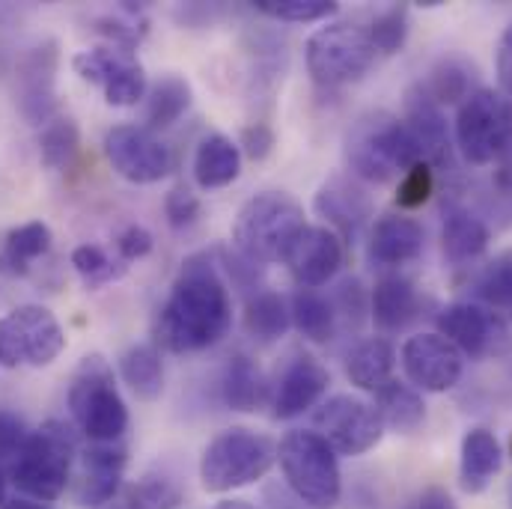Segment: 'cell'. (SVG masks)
Segmentation results:
<instances>
[{
	"label": "cell",
	"instance_id": "obj_1",
	"mask_svg": "<svg viewBox=\"0 0 512 509\" xmlns=\"http://www.w3.org/2000/svg\"><path fill=\"white\" fill-rule=\"evenodd\" d=\"M233 325V304L227 283L221 280L209 254H197L182 262V271L161 307L158 337L176 352H203L227 337Z\"/></svg>",
	"mask_w": 512,
	"mask_h": 509
},
{
	"label": "cell",
	"instance_id": "obj_2",
	"mask_svg": "<svg viewBox=\"0 0 512 509\" xmlns=\"http://www.w3.org/2000/svg\"><path fill=\"white\" fill-rule=\"evenodd\" d=\"M304 206L286 191L254 194L233 221V251L256 265L283 262L292 242L304 233Z\"/></svg>",
	"mask_w": 512,
	"mask_h": 509
},
{
	"label": "cell",
	"instance_id": "obj_3",
	"mask_svg": "<svg viewBox=\"0 0 512 509\" xmlns=\"http://www.w3.org/2000/svg\"><path fill=\"white\" fill-rule=\"evenodd\" d=\"M346 164L361 182L384 185L420 164V149L405 120L390 111H370L358 117L346 134Z\"/></svg>",
	"mask_w": 512,
	"mask_h": 509
},
{
	"label": "cell",
	"instance_id": "obj_4",
	"mask_svg": "<svg viewBox=\"0 0 512 509\" xmlns=\"http://www.w3.org/2000/svg\"><path fill=\"white\" fill-rule=\"evenodd\" d=\"M69 414L90 444H120L128 429V408L114 367L105 355H87L69 384Z\"/></svg>",
	"mask_w": 512,
	"mask_h": 509
},
{
	"label": "cell",
	"instance_id": "obj_5",
	"mask_svg": "<svg viewBox=\"0 0 512 509\" xmlns=\"http://www.w3.org/2000/svg\"><path fill=\"white\" fill-rule=\"evenodd\" d=\"M75 456H78L75 426L63 420H48L36 432H30L24 450L9 465L6 474L21 495L51 504L69 489Z\"/></svg>",
	"mask_w": 512,
	"mask_h": 509
},
{
	"label": "cell",
	"instance_id": "obj_6",
	"mask_svg": "<svg viewBox=\"0 0 512 509\" xmlns=\"http://www.w3.org/2000/svg\"><path fill=\"white\" fill-rule=\"evenodd\" d=\"M277 462L289 492L310 509H334L343 495L340 456L313 429H292L277 444Z\"/></svg>",
	"mask_w": 512,
	"mask_h": 509
},
{
	"label": "cell",
	"instance_id": "obj_7",
	"mask_svg": "<svg viewBox=\"0 0 512 509\" xmlns=\"http://www.w3.org/2000/svg\"><path fill=\"white\" fill-rule=\"evenodd\" d=\"M277 462V447L254 429L233 426L218 432L200 456V486L227 495L259 483Z\"/></svg>",
	"mask_w": 512,
	"mask_h": 509
},
{
	"label": "cell",
	"instance_id": "obj_8",
	"mask_svg": "<svg viewBox=\"0 0 512 509\" xmlns=\"http://www.w3.org/2000/svg\"><path fill=\"white\" fill-rule=\"evenodd\" d=\"M376 57L379 54L373 48L370 30L358 21H331L319 27L304 45L307 72L325 90L361 81L373 69Z\"/></svg>",
	"mask_w": 512,
	"mask_h": 509
},
{
	"label": "cell",
	"instance_id": "obj_9",
	"mask_svg": "<svg viewBox=\"0 0 512 509\" xmlns=\"http://www.w3.org/2000/svg\"><path fill=\"white\" fill-rule=\"evenodd\" d=\"M456 149L474 167L498 164L512 146V99L501 90L477 87L456 111Z\"/></svg>",
	"mask_w": 512,
	"mask_h": 509
},
{
	"label": "cell",
	"instance_id": "obj_10",
	"mask_svg": "<svg viewBox=\"0 0 512 509\" xmlns=\"http://www.w3.org/2000/svg\"><path fill=\"white\" fill-rule=\"evenodd\" d=\"M66 349V334L57 316L42 304H21L0 316V367H51Z\"/></svg>",
	"mask_w": 512,
	"mask_h": 509
},
{
	"label": "cell",
	"instance_id": "obj_11",
	"mask_svg": "<svg viewBox=\"0 0 512 509\" xmlns=\"http://www.w3.org/2000/svg\"><path fill=\"white\" fill-rule=\"evenodd\" d=\"M313 432H319L337 456H364L382 441L384 423L373 402L337 393L316 408Z\"/></svg>",
	"mask_w": 512,
	"mask_h": 509
},
{
	"label": "cell",
	"instance_id": "obj_12",
	"mask_svg": "<svg viewBox=\"0 0 512 509\" xmlns=\"http://www.w3.org/2000/svg\"><path fill=\"white\" fill-rule=\"evenodd\" d=\"M72 66L87 84H93L105 93V102L111 108L137 105L149 90L143 63L128 48H120V45L87 48V51L72 57Z\"/></svg>",
	"mask_w": 512,
	"mask_h": 509
},
{
	"label": "cell",
	"instance_id": "obj_13",
	"mask_svg": "<svg viewBox=\"0 0 512 509\" xmlns=\"http://www.w3.org/2000/svg\"><path fill=\"white\" fill-rule=\"evenodd\" d=\"M57 72H60V45L42 39L18 57L15 66V96L18 111L33 126H48L57 114Z\"/></svg>",
	"mask_w": 512,
	"mask_h": 509
},
{
	"label": "cell",
	"instance_id": "obj_14",
	"mask_svg": "<svg viewBox=\"0 0 512 509\" xmlns=\"http://www.w3.org/2000/svg\"><path fill=\"white\" fill-rule=\"evenodd\" d=\"M108 164L134 185H155L170 173V149L146 126H114L102 140Z\"/></svg>",
	"mask_w": 512,
	"mask_h": 509
},
{
	"label": "cell",
	"instance_id": "obj_15",
	"mask_svg": "<svg viewBox=\"0 0 512 509\" xmlns=\"http://www.w3.org/2000/svg\"><path fill=\"white\" fill-rule=\"evenodd\" d=\"M399 364L411 387L423 393H447L465 373L462 352L453 343H447L438 331L408 337L399 352Z\"/></svg>",
	"mask_w": 512,
	"mask_h": 509
},
{
	"label": "cell",
	"instance_id": "obj_16",
	"mask_svg": "<svg viewBox=\"0 0 512 509\" xmlns=\"http://www.w3.org/2000/svg\"><path fill=\"white\" fill-rule=\"evenodd\" d=\"M343 259H346V248L334 230L307 224L304 233L292 242L283 262L301 289H319L337 277V271L343 268Z\"/></svg>",
	"mask_w": 512,
	"mask_h": 509
},
{
	"label": "cell",
	"instance_id": "obj_17",
	"mask_svg": "<svg viewBox=\"0 0 512 509\" xmlns=\"http://www.w3.org/2000/svg\"><path fill=\"white\" fill-rule=\"evenodd\" d=\"M313 212L334 230L340 239H358L361 230L373 218V203L361 185H355L349 176H331L319 185L313 197Z\"/></svg>",
	"mask_w": 512,
	"mask_h": 509
},
{
	"label": "cell",
	"instance_id": "obj_18",
	"mask_svg": "<svg viewBox=\"0 0 512 509\" xmlns=\"http://www.w3.org/2000/svg\"><path fill=\"white\" fill-rule=\"evenodd\" d=\"M438 334L447 343H453L462 352V358H483L504 337L498 316L474 301H456L444 307L438 316Z\"/></svg>",
	"mask_w": 512,
	"mask_h": 509
},
{
	"label": "cell",
	"instance_id": "obj_19",
	"mask_svg": "<svg viewBox=\"0 0 512 509\" xmlns=\"http://www.w3.org/2000/svg\"><path fill=\"white\" fill-rule=\"evenodd\" d=\"M128 453L123 444H90L81 462V480L75 486L78 507L102 509L120 489Z\"/></svg>",
	"mask_w": 512,
	"mask_h": 509
},
{
	"label": "cell",
	"instance_id": "obj_20",
	"mask_svg": "<svg viewBox=\"0 0 512 509\" xmlns=\"http://www.w3.org/2000/svg\"><path fill=\"white\" fill-rule=\"evenodd\" d=\"M331 373L310 355L295 358L274 390V417L277 420H295L301 414H307L313 405H319V399L328 393Z\"/></svg>",
	"mask_w": 512,
	"mask_h": 509
},
{
	"label": "cell",
	"instance_id": "obj_21",
	"mask_svg": "<svg viewBox=\"0 0 512 509\" xmlns=\"http://www.w3.org/2000/svg\"><path fill=\"white\" fill-rule=\"evenodd\" d=\"M405 126L411 131L417 149H420V161L429 164L432 170L438 164L447 161L450 152V128H447V117L444 108H438L420 87H414L408 93V117Z\"/></svg>",
	"mask_w": 512,
	"mask_h": 509
},
{
	"label": "cell",
	"instance_id": "obj_22",
	"mask_svg": "<svg viewBox=\"0 0 512 509\" xmlns=\"http://www.w3.org/2000/svg\"><path fill=\"white\" fill-rule=\"evenodd\" d=\"M504 465L501 441L492 429H468L459 450V486L468 495H480L489 489V483L498 477Z\"/></svg>",
	"mask_w": 512,
	"mask_h": 509
},
{
	"label": "cell",
	"instance_id": "obj_23",
	"mask_svg": "<svg viewBox=\"0 0 512 509\" xmlns=\"http://www.w3.org/2000/svg\"><path fill=\"white\" fill-rule=\"evenodd\" d=\"M423 242H426V233L414 218H408L402 212L384 215L373 224L370 256H373V262H379L384 268H396V265L414 262L423 254Z\"/></svg>",
	"mask_w": 512,
	"mask_h": 509
},
{
	"label": "cell",
	"instance_id": "obj_24",
	"mask_svg": "<svg viewBox=\"0 0 512 509\" xmlns=\"http://www.w3.org/2000/svg\"><path fill=\"white\" fill-rule=\"evenodd\" d=\"M492 233L483 218L465 206H450L441 227V251L450 265H468L486 254Z\"/></svg>",
	"mask_w": 512,
	"mask_h": 509
},
{
	"label": "cell",
	"instance_id": "obj_25",
	"mask_svg": "<svg viewBox=\"0 0 512 509\" xmlns=\"http://www.w3.org/2000/svg\"><path fill=\"white\" fill-rule=\"evenodd\" d=\"M420 313L417 286L402 274H384L370 292V316L382 331H402Z\"/></svg>",
	"mask_w": 512,
	"mask_h": 509
},
{
	"label": "cell",
	"instance_id": "obj_26",
	"mask_svg": "<svg viewBox=\"0 0 512 509\" xmlns=\"http://www.w3.org/2000/svg\"><path fill=\"white\" fill-rule=\"evenodd\" d=\"M242 173V149L227 134H209L194 152V179L200 188H227Z\"/></svg>",
	"mask_w": 512,
	"mask_h": 509
},
{
	"label": "cell",
	"instance_id": "obj_27",
	"mask_svg": "<svg viewBox=\"0 0 512 509\" xmlns=\"http://www.w3.org/2000/svg\"><path fill=\"white\" fill-rule=\"evenodd\" d=\"M51 227L45 221H27L6 233L0 245V274L3 277H24L30 265L51 251Z\"/></svg>",
	"mask_w": 512,
	"mask_h": 509
},
{
	"label": "cell",
	"instance_id": "obj_28",
	"mask_svg": "<svg viewBox=\"0 0 512 509\" xmlns=\"http://www.w3.org/2000/svg\"><path fill=\"white\" fill-rule=\"evenodd\" d=\"M393 364H396L393 343L384 340V337H370V340H361L349 352V358H346V376H349V382L355 384V387L376 393L379 387L390 382Z\"/></svg>",
	"mask_w": 512,
	"mask_h": 509
},
{
	"label": "cell",
	"instance_id": "obj_29",
	"mask_svg": "<svg viewBox=\"0 0 512 509\" xmlns=\"http://www.w3.org/2000/svg\"><path fill=\"white\" fill-rule=\"evenodd\" d=\"M376 408L382 414L384 429L399 432V435H411L423 426L426 420V402L420 396V390H414L411 384L390 382L376 390Z\"/></svg>",
	"mask_w": 512,
	"mask_h": 509
},
{
	"label": "cell",
	"instance_id": "obj_30",
	"mask_svg": "<svg viewBox=\"0 0 512 509\" xmlns=\"http://www.w3.org/2000/svg\"><path fill=\"white\" fill-rule=\"evenodd\" d=\"M221 399L227 408L251 414L256 411L265 396H268V384L262 379V370L256 367V361H251L248 355H236L230 358V364L221 373Z\"/></svg>",
	"mask_w": 512,
	"mask_h": 509
},
{
	"label": "cell",
	"instance_id": "obj_31",
	"mask_svg": "<svg viewBox=\"0 0 512 509\" xmlns=\"http://www.w3.org/2000/svg\"><path fill=\"white\" fill-rule=\"evenodd\" d=\"M120 379L128 384V390L143 399L155 402L164 393V361L161 352L149 343L128 346L120 355Z\"/></svg>",
	"mask_w": 512,
	"mask_h": 509
},
{
	"label": "cell",
	"instance_id": "obj_32",
	"mask_svg": "<svg viewBox=\"0 0 512 509\" xmlns=\"http://www.w3.org/2000/svg\"><path fill=\"white\" fill-rule=\"evenodd\" d=\"M191 108V84L179 75H161L146 96V128L161 131L182 120Z\"/></svg>",
	"mask_w": 512,
	"mask_h": 509
},
{
	"label": "cell",
	"instance_id": "obj_33",
	"mask_svg": "<svg viewBox=\"0 0 512 509\" xmlns=\"http://www.w3.org/2000/svg\"><path fill=\"white\" fill-rule=\"evenodd\" d=\"M289 316L298 334L310 343H328L337 331V313L331 307V298L319 295L316 289H298L289 301Z\"/></svg>",
	"mask_w": 512,
	"mask_h": 509
},
{
	"label": "cell",
	"instance_id": "obj_34",
	"mask_svg": "<svg viewBox=\"0 0 512 509\" xmlns=\"http://www.w3.org/2000/svg\"><path fill=\"white\" fill-rule=\"evenodd\" d=\"M438 108L444 105H462L474 93V66H468L459 57H444L426 81L417 84Z\"/></svg>",
	"mask_w": 512,
	"mask_h": 509
},
{
	"label": "cell",
	"instance_id": "obj_35",
	"mask_svg": "<svg viewBox=\"0 0 512 509\" xmlns=\"http://www.w3.org/2000/svg\"><path fill=\"white\" fill-rule=\"evenodd\" d=\"M182 492L173 480L143 477L134 483H123V489L102 509H179Z\"/></svg>",
	"mask_w": 512,
	"mask_h": 509
},
{
	"label": "cell",
	"instance_id": "obj_36",
	"mask_svg": "<svg viewBox=\"0 0 512 509\" xmlns=\"http://www.w3.org/2000/svg\"><path fill=\"white\" fill-rule=\"evenodd\" d=\"M292 325V316H289V304L283 295L277 292H256L254 298L248 301L245 307V328L248 334L262 340V343H274L280 340Z\"/></svg>",
	"mask_w": 512,
	"mask_h": 509
},
{
	"label": "cell",
	"instance_id": "obj_37",
	"mask_svg": "<svg viewBox=\"0 0 512 509\" xmlns=\"http://www.w3.org/2000/svg\"><path fill=\"white\" fill-rule=\"evenodd\" d=\"M81 152V128L69 117H54L42 128L39 137V158L48 170H66L75 164Z\"/></svg>",
	"mask_w": 512,
	"mask_h": 509
},
{
	"label": "cell",
	"instance_id": "obj_38",
	"mask_svg": "<svg viewBox=\"0 0 512 509\" xmlns=\"http://www.w3.org/2000/svg\"><path fill=\"white\" fill-rule=\"evenodd\" d=\"M72 265L81 274L87 289H102V286L120 280L128 271L123 259H111V254L99 245H78L72 251Z\"/></svg>",
	"mask_w": 512,
	"mask_h": 509
},
{
	"label": "cell",
	"instance_id": "obj_39",
	"mask_svg": "<svg viewBox=\"0 0 512 509\" xmlns=\"http://www.w3.org/2000/svg\"><path fill=\"white\" fill-rule=\"evenodd\" d=\"M256 9L268 18L289 24H313L340 12L334 0H256Z\"/></svg>",
	"mask_w": 512,
	"mask_h": 509
},
{
	"label": "cell",
	"instance_id": "obj_40",
	"mask_svg": "<svg viewBox=\"0 0 512 509\" xmlns=\"http://www.w3.org/2000/svg\"><path fill=\"white\" fill-rule=\"evenodd\" d=\"M474 292L489 307H510L512 310V251L495 256L477 277Z\"/></svg>",
	"mask_w": 512,
	"mask_h": 509
},
{
	"label": "cell",
	"instance_id": "obj_41",
	"mask_svg": "<svg viewBox=\"0 0 512 509\" xmlns=\"http://www.w3.org/2000/svg\"><path fill=\"white\" fill-rule=\"evenodd\" d=\"M367 30H370L376 54L390 57V54L402 51L405 39H408V6H399V3L387 6L373 18V24Z\"/></svg>",
	"mask_w": 512,
	"mask_h": 509
},
{
	"label": "cell",
	"instance_id": "obj_42",
	"mask_svg": "<svg viewBox=\"0 0 512 509\" xmlns=\"http://www.w3.org/2000/svg\"><path fill=\"white\" fill-rule=\"evenodd\" d=\"M432 191H435V170L420 161V164H414L411 170L402 173L399 188H396V206L402 212H414L423 203H429Z\"/></svg>",
	"mask_w": 512,
	"mask_h": 509
},
{
	"label": "cell",
	"instance_id": "obj_43",
	"mask_svg": "<svg viewBox=\"0 0 512 509\" xmlns=\"http://www.w3.org/2000/svg\"><path fill=\"white\" fill-rule=\"evenodd\" d=\"M200 212H203L200 197L191 194L185 185H176V188L167 194V200H164V215H167V224H170L173 230H188V227H194V224L200 221Z\"/></svg>",
	"mask_w": 512,
	"mask_h": 509
},
{
	"label": "cell",
	"instance_id": "obj_44",
	"mask_svg": "<svg viewBox=\"0 0 512 509\" xmlns=\"http://www.w3.org/2000/svg\"><path fill=\"white\" fill-rule=\"evenodd\" d=\"M27 438H30V429L24 426V420L6 408H0V468L3 471H9V465L18 459Z\"/></svg>",
	"mask_w": 512,
	"mask_h": 509
},
{
	"label": "cell",
	"instance_id": "obj_45",
	"mask_svg": "<svg viewBox=\"0 0 512 509\" xmlns=\"http://www.w3.org/2000/svg\"><path fill=\"white\" fill-rule=\"evenodd\" d=\"M331 307H334V313H337V322L340 319H346V322H361L367 313H370V298L364 295V286H361V280H346L337 292H334V298H331Z\"/></svg>",
	"mask_w": 512,
	"mask_h": 509
},
{
	"label": "cell",
	"instance_id": "obj_46",
	"mask_svg": "<svg viewBox=\"0 0 512 509\" xmlns=\"http://www.w3.org/2000/svg\"><path fill=\"white\" fill-rule=\"evenodd\" d=\"M155 248V239L146 227L140 224H128L126 230L117 236V254L123 262H134V259H143V256L152 254Z\"/></svg>",
	"mask_w": 512,
	"mask_h": 509
},
{
	"label": "cell",
	"instance_id": "obj_47",
	"mask_svg": "<svg viewBox=\"0 0 512 509\" xmlns=\"http://www.w3.org/2000/svg\"><path fill=\"white\" fill-rule=\"evenodd\" d=\"M239 149H242L251 161H262V158H268V155H271V149H274V131L265 126V123H254V126L242 128Z\"/></svg>",
	"mask_w": 512,
	"mask_h": 509
},
{
	"label": "cell",
	"instance_id": "obj_48",
	"mask_svg": "<svg viewBox=\"0 0 512 509\" xmlns=\"http://www.w3.org/2000/svg\"><path fill=\"white\" fill-rule=\"evenodd\" d=\"M495 72H498V84L501 93L512 99V21L507 24V30L498 39V51H495Z\"/></svg>",
	"mask_w": 512,
	"mask_h": 509
},
{
	"label": "cell",
	"instance_id": "obj_49",
	"mask_svg": "<svg viewBox=\"0 0 512 509\" xmlns=\"http://www.w3.org/2000/svg\"><path fill=\"white\" fill-rule=\"evenodd\" d=\"M414 509H459V504L453 501V495H450L447 489H441V486H429V489L417 498Z\"/></svg>",
	"mask_w": 512,
	"mask_h": 509
},
{
	"label": "cell",
	"instance_id": "obj_50",
	"mask_svg": "<svg viewBox=\"0 0 512 509\" xmlns=\"http://www.w3.org/2000/svg\"><path fill=\"white\" fill-rule=\"evenodd\" d=\"M0 509H54V507H51V504H45V501H36V498L21 495V498H9V501H6Z\"/></svg>",
	"mask_w": 512,
	"mask_h": 509
},
{
	"label": "cell",
	"instance_id": "obj_51",
	"mask_svg": "<svg viewBox=\"0 0 512 509\" xmlns=\"http://www.w3.org/2000/svg\"><path fill=\"white\" fill-rule=\"evenodd\" d=\"M212 509H259L251 501H242V498H227V501H221V504H215Z\"/></svg>",
	"mask_w": 512,
	"mask_h": 509
},
{
	"label": "cell",
	"instance_id": "obj_52",
	"mask_svg": "<svg viewBox=\"0 0 512 509\" xmlns=\"http://www.w3.org/2000/svg\"><path fill=\"white\" fill-rule=\"evenodd\" d=\"M6 504V471L0 468V507Z\"/></svg>",
	"mask_w": 512,
	"mask_h": 509
},
{
	"label": "cell",
	"instance_id": "obj_53",
	"mask_svg": "<svg viewBox=\"0 0 512 509\" xmlns=\"http://www.w3.org/2000/svg\"><path fill=\"white\" fill-rule=\"evenodd\" d=\"M507 504H510V509H512V483H510V489H507Z\"/></svg>",
	"mask_w": 512,
	"mask_h": 509
}]
</instances>
